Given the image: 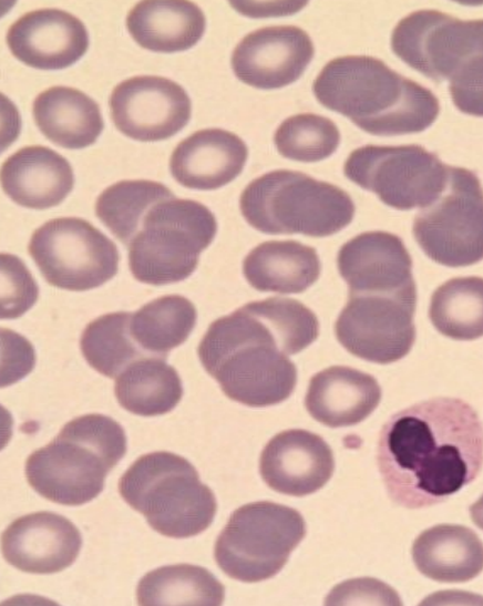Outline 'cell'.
I'll return each mask as SVG.
<instances>
[{"mask_svg":"<svg viewBox=\"0 0 483 606\" xmlns=\"http://www.w3.org/2000/svg\"><path fill=\"white\" fill-rule=\"evenodd\" d=\"M378 466L390 499L408 509L438 504L470 484L483 465V425L458 398L440 397L389 418Z\"/></svg>","mask_w":483,"mask_h":606,"instance_id":"6da1fadb","label":"cell"},{"mask_svg":"<svg viewBox=\"0 0 483 606\" xmlns=\"http://www.w3.org/2000/svg\"><path fill=\"white\" fill-rule=\"evenodd\" d=\"M318 335V319L309 308L274 297L215 320L197 352L229 399L268 407L286 400L296 387L297 370L287 356L307 348Z\"/></svg>","mask_w":483,"mask_h":606,"instance_id":"7a4b0ae2","label":"cell"},{"mask_svg":"<svg viewBox=\"0 0 483 606\" xmlns=\"http://www.w3.org/2000/svg\"><path fill=\"white\" fill-rule=\"evenodd\" d=\"M312 91L323 106L373 135L422 132L440 111L439 101L429 89L367 55L329 61L315 80Z\"/></svg>","mask_w":483,"mask_h":606,"instance_id":"3957f363","label":"cell"},{"mask_svg":"<svg viewBox=\"0 0 483 606\" xmlns=\"http://www.w3.org/2000/svg\"><path fill=\"white\" fill-rule=\"evenodd\" d=\"M391 48L423 75L448 81L461 112L483 117V20L464 21L436 10H420L395 25Z\"/></svg>","mask_w":483,"mask_h":606,"instance_id":"277c9868","label":"cell"},{"mask_svg":"<svg viewBox=\"0 0 483 606\" xmlns=\"http://www.w3.org/2000/svg\"><path fill=\"white\" fill-rule=\"evenodd\" d=\"M125 453L126 435L116 421L85 414L29 455L25 476L41 496L62 505H82L102 492L105 476Z\"/></svg>","mask_w":483,"mask_h":606,"instance_id":"5b68a950","label":"cell"},{"mask_svg":"<svg viewBox=\"0 0 483 606\" xmlns=\"http://www.w3.org/2000/svg\"><path fill=\"white\" fill-rule=\"evenodd\" d=\"M119 492L153 530L168 537L202 533L217 509L214 493L192 463L165 451L138 458L120 479Z\"/></svg>","mask_w":483,"mask_h":606,"instance_id":"8992f818","label":"cell"},{"mask_svg":"<svg viewBox=\"0 0 483 606\" xmlns=\"http://www.w3.org/2000/svg\"><path fill=\"white\" fill-rule=\"evenodd\" d=\"M239 206L244 218L265 234L326 237L350 224L354 204L336 185L304 173L278 170L250 182Z\"/></svg>","mask_w":483,"mask_h":606,"instance_id":"52a82bcc","label":"cell"},{"mask_svg":"<svg viewBox=\"0 0 483 606\" xmlns=\"http://www.w3.org/2000/svg\"><path fill=\"white\" fill-rule=\"evenodd\" d=\"M216 230L215 216L205 205L175 196L160 201L129 244L130 269L150 285L181 281L196 269Z\"/></svg>","mask_w":483,"mask_h":606,"instance_id":"ba28073f","label":"cell"},{"mask_svg":"<svg viewBox=\"0 0 483 606\" xmlns=\"http://www.w3.org/2000/svg\"><path fill=\"white\" fill-rule=\"evenodd\" d=\"M306 534L301 514L274 502L248 503L230 515L214 546L229 577L255 583L275 576Z\"/></svg>","mask_w":483,"mask_h":606,"instance_id":"9c48e42d","label":"cell"},{"mask_svg":"<svg viewBox=\"0 0 483 606\" xmlns=\"http://www.w3.org/2000/svg\"><path fill=\"white\" fill-rule=\"evenodd\" d=\"M343 173L388 206L409 210L434 203L449 183L450 166L419 145L376 146L354 150Z\"/></svg>","mask_w":483,"mask_h":606,"instance_id":"30bf717a","label":"cell"},{"mask_svg":"<svg viewBox=\"0 0 483 606\" xmlns=\"http://www.w3.org/2000/svg\"><path fill=\"white\" fill-rule=\"evenodd\" d=\"M413 235L432 260L464 267L483 259V188L470 170L450 166L441 196L422 208L413 222Z\"/></svg>","mask_w":483,"mask_h":606,"instance_id":"8fae6325","label":"cell"},{"mask_svg":"<svg viewBox=\"0 0 483 606\" xmlns=\"http://www.w3.org/2000/svg\"><path fill=\"white\" fill-rule=\"evenodd\" d=\"M28 250L52 286L84 291L113 278L119 268L116 245L89 222L54 218L34 230Z\"/></svg>","mask_w":483,"mask_h":606,"instance_id":"7c38bea8","label":"cell"},{"mask_svg":"<svg viewBox=\"0 0 483 606\" xmlns=\"http://www.w3.org/2000/svg\"><path fill=\"white\" fill-rule=\"evenodd\" d=\"M415 302V289L349 294L336 321L337 339L350 353L367 361H398L414 342Z\"/></svg>","mask_w":483,"mask_h":606,"instance_id":"4fadbf2b","label":"cell"},{"mask_svg":"<svg viewBox=\"0 0 483 606\" xmlns=\"http://www.w3.org/2000/svg\"><path fill=\"white\" fill-rule=\"evenodd\" d=\"M109 104L116 129L142 142L173 136L188 123L192 109L179 84L157 75L122 81L113 89Z\"/></svg>","mask_w":483,"mask_h":606,"instance_id":"5bb4252c","label":"cell"},{"mask_svg":"<svg viewBox=\"0 0 483 606\" xmlns=\"http://www.w3.org/2000/svg\"><path fill=\"white\" fill-rule=\"evenodd\" d=\"M309 35L295 25H275L248 33L232 54L235 75L257 89L271 90L295 82L314 57Z\"/></svg>","mask_w":483,"mask_h":606,"instance_id":"9a60e30c","label":"cell"},{"mask_svg":"<svg viewBox=\"0 0 483 606\" xmlns=\"http://www.w3.org/2000/svg\"><path fill=\"white\" fill-rule=\"evenodd\" d=\"M82 536L62 515L41 511L13 521L1 536L4 559L33 574H52L69 567L78 557Z\"/></svg>","mask_w":483,"mask_h":606,"instance_id":"2e32d148","label":"cell"},{"mask_svg":"<svg viewBox=\"0 0 483 606\" xmlns=\"http://www.w3.org/2000/svg\"><path fill=\"white\" fill-rule=\"evenodd\" d=\"M7 44L24 64L41 70L72 65L88 50L89 35L83 22L59 9L25 13L8 30Z\"/></svg>","mask_w":483,"mask_h":606,"instance_id":"e0dca14e","label":"cell"},{"mask_svg":"<svg viewBox=\"0 0 483 606\" xmlns=\"http://www.w3.org/2000/svg\"><path fill=\"white\" fill-rule=\"evenodd\" d=\"M335 469L329 445L306 430H286L276 434L259 459L263 480L273 490L305 496L321 489Z\"/></svg>","mask_w":483,"mask_h":606,"instance_id":"ac0fdd59","label":"cell"},{"mask_svg":"<svg viewBox=\"0 0 483 606\" xmlns=\"http://www.w3.org/2000/svg\"><path fill=\"white\" fill-rule=\"evenodd\" d=\"M338 269L349 294L415 289L412 260L402 240L386 232L362 233L339 250Z\"/></svg>","mask_w":483,"mask_h":606,"instance_id":"d6986e66","label":"cell"},{"mask_svg":"<svg viewBox=\"0 0 483 606\" xmlns=\"http://www.w3.org/2000/svg\"><path fill=\"white\" fill-rule=\"evenodd\" d=\"M247 156V146L236 134L205 129L175 147L169 158V171L187 188L216 189L240 174Z\"/></svg>","mask_w":483,"mask_h":606,"instance_id":"ffe728a7","label":"cell"},{"mask_svg":"<svg viewBox=\"0 0 483 606\" xmlns=\"http://www.w3.org/2000/svg\"><path fill=\"white\" fill-rule=\"evenodd\" d=\"M73 170L55 151L27 146L10 155L1 166L3 192L18 205L45 209L59 205L72 191Z\"/></svg>","mask_w":483,"mask_h":606,"instance_id":"44dd1931","label":"cell"},{"mask_svg":"<svg viewBox=\"0 0 483 606\" xmlns=\"http://www.w3.org/2000/svg\"><path fill=\"white\" fill-rule=\"evenodd\" d=\"M380 399L381 388L372 376L353 368L333 366L310 379L305 405L318 422L339 428L363 421Z\"/></svg>","mask_w":483,"mask_h":606,"instance_id":"7402d4cb","label":"cell"},{"mask_svg":"<svg viewBox=\"0 0 483 606\" xmlns=\"http://www.w3.org/2000/svg\"><path fill=\"white\" fill-rule=\"evenodd\" d=\"M417 568L443 583H462L483 569V543L469 527L441 524L422 532L412 546Z\"/></svg>","mask_w":483,"mask_h":606,"instance_id":"603a6c76","label":"cell"},{"mask_svg":"<svg viewBox=\"0 0 483 606\" xmlns=\"http://www.w3.org/2000/svg\"><path fill=\"white\" fill-rule=\"evenodd\" d=\"M126 27L144 49L173 53L195 45L205 32L206 19L189 1H142L127 13Z\"/></svg>","mask_w":483,"mask_h":606,"instance_id":"cb8c5ba5","label":"cell"},{"mask_svg":"<svg viewBox=\"0 0 483 606\" xmlns=\"http://www.w3.org/2000/svg\"><path fill=\"white\" fill-rule=\"evenodd\" d=\"M33 117L42 134L65 148L93 144L103 130L97 103L80 90L52 86L33 102Z\"/></svg>","mask_w":483,"mask_h":606,"instance_id":"d4e9b609","label":"cell"},{"mask_svg":"<svg viewBox=\"0 0 483 606\" xmlns=\"http://www.w3.org/2000/svg\"><path fill=\"white\" fill-rule=\"evenodd\" d=\"M320 260L315 248L295 240H269L245 257L243 273L259 291L298 294L310 287L320 275Z\"/></svg>","mask_w":483,"mask_h":606,"instance_id":"484cf974","label":"cell"},{"mask_svg":"<svg viewBox=\"0 0 483 606\" xmlns=\"http://www.w3.org/2000/svg\"><path fill=\"white\" fill-rule=\"evenodd\" d=\"M115 379L114 392L119 403L142 417L169 412L183 396L181 378L164 358L135 360Z\"/></svg>","mask_w":483,"mask_h":606,"instance_id":"4316f807","label":"cell"},{"mask_svg":"<svg viewBox=\"0 0 483 606\" xmlns=\"http://www.w3.org/2000/svg\"><path fill=\"white\" fill-rule=\"evenodd\" d=\"M196 319V309L187 298L163 296L131 314L130 332L144 352L166 359L172 349L187 339Z\"/></svg>","mask_w":483,"mask_h":606,"instance_id":"83f0119b","label":"cell"},{"mask_svg":"<svg viewBox=\"0 0 483 606\" xmlns=\"http://www.w3.org/2000/svg\"><path fill=\"white\" fill-rule=\"evenodd\" d=\"M224 585L206 568L176 564L145 574L136 588L140 605H220Z\"/></svg>","mask_w":483,"mask_h":606,"instance_id":"f1b7e54d","label":"cell"},{"mask_svg":"<svg viewBox=\"0 0 483 606\" xmlns=\"http://www.w3.org/2000/svg\"><path fill=\"white\" fill-rule=\"evenodd\" d=\"M429 317L442 335L455 340L483 336V278L458 277L435 289Z\"/></svg>","mask_w":483,"mask_h":606,"instance_id":"f546056e","label":"cell"},{"mask_svg":"<svg viewBox=\"0 0 483 606\" xmlns=\"http://www.w3.org/2000/svg\"><path fill=\"white\" fill-rule=\"evenodd\" d=\"M173 196L165 185L157 182L121 181L100 194L95 213L114 236L129 246L148 209Z\"/></svg>","mask_w":483,"mask_h":606,"instance_id":"4dcf8cb0","label":"cell"},{"mask_svg":"<svg viewBox=\"0 0 483 606\" xmlns=\"http://www.w3.org/2000/svg\"><path fill=\"white\" fill-rule=\"evenodd\" d=\"M131 314L119 311L91 321L82 332L80 347L88 363L97 372L116 378L144 352L130 332Z\"/></svg>","mask_w":483,"mask_h":606,"instance_id":"1f68e13d","label":"cell"},{"mask_svg":"<svg viewBox=\"0 0 483 606\" xmlns=\"http://www.w3.org/2000/svg\"><path fill=\"white\" fill-rule=\"evenodd\" d=\"M274 142L284 157L298 162H318L337 150L340 133L331 120L301 113L286 119L278 126Z\"/></svg>","mask_w":483,"mask_h":606,"instance_id":"d6a6232c","label":"cell"},{"mask_svg":"<svg viewBox=\"0 0 483 606\" xmlns=\"http://www.w3.org/2000/svg\"><path fill=\"white\" fill-rule=\"evenodd\" d=\"M38 294V285L20 258L1 255V318L20 317L33 306Z\"/></svg>","mask_w":483,"mask_h":606,"instance_id":"836d02e7","label":"cell"},{"mask_svg":"<svg viewBox=\"0 0 483 606\" xmlns=\"http://www.w3.org/2000/svg\"><path fill=\"white\" fill-rule=\"evenodd\" d=\"M326 604H401L398 594L388 585L360 578L345 582L328 595Z\"/></svg>","mask_w":483,"mask_h":606,"instance_id":"e575fe53","label":"cell"},{"mask_svg":"<svg viewBox=\"0 0 483 606\" xmlns=\"http://www.w3.org/2000/svg\"><path fill=\"white\" fill-rule=\"evenodd\" d=\"M1 342L2 350H6V355L2 353V357H6V363H2V369L6 367V370L1 371L2 376L10 370L13 363L8 379L2 384V387H4L11 384L28 373L21 363L29 370L33 368L34 352L33 347L25 340V338L10 331L9 329H1Z\"/></svg>","mask_w":483,"mask_h":606,"instance_id":"d590c367","label":"cell"},{"mask_svg":"<svg viewBox=\"0 0 483 606\" xmlns=\"http://www.w3.org/2000/svg\"><path fill=\"white\" fill-rule=\"evenodd\" d=\"M470 515L475 525L483 530V495L470 506Z\"/></svg>","mask_w":483,"mask_h":606,"instance_id":"8d00e7d4","label":"cell"}]
</instances>
